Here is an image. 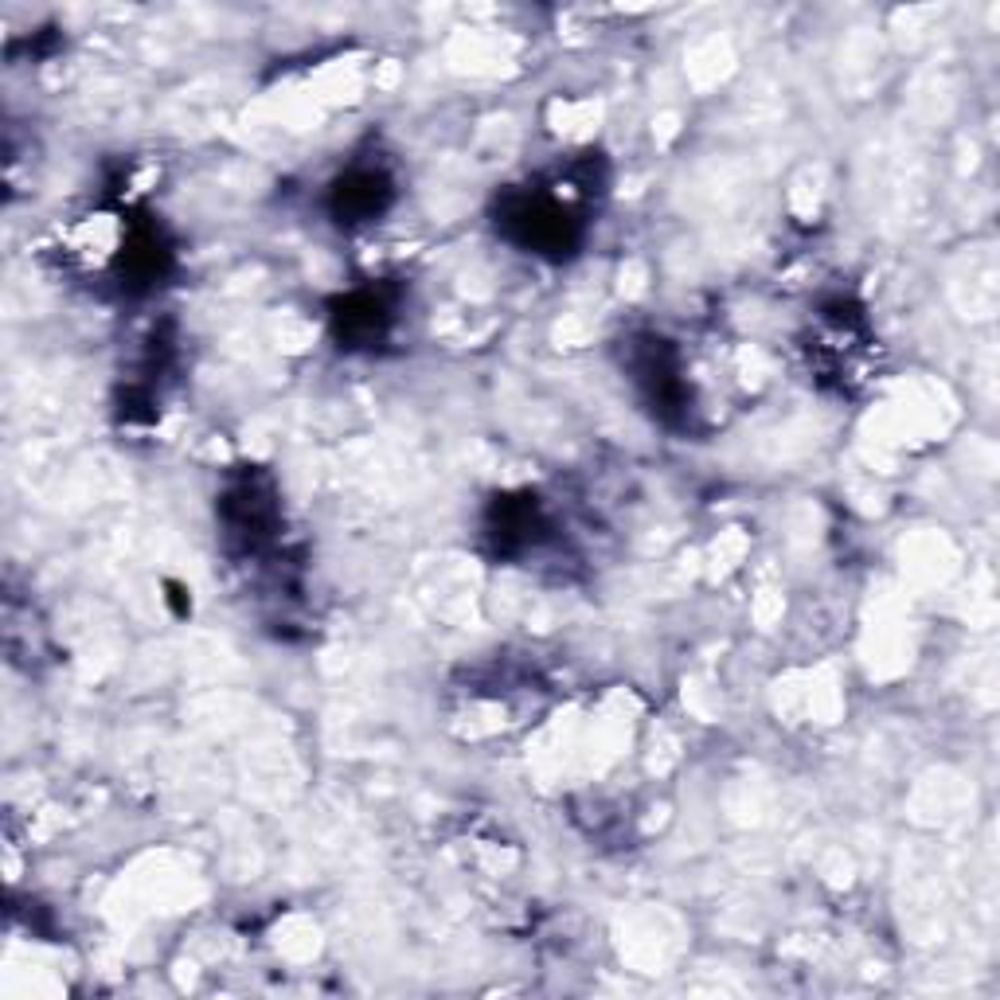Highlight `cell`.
Returning <instances> with one entry per match:
<instances>
[{
  "label": "cell",
  "instance_id": "cell-1",
  "mask_svg": "<svg viewBox=\"0 0 1000 1000\" xmlns=\"http://www.w3.org/2000/svg\"><path fill=\"white\" fill-rule=\"evenodd\" d=\"M384 196H387V185L376 177V172H360L356 177V185L340 188V216H376L379 208H384Z\"/></svg>",
  "mask_w": 1000,
  "mask_h": 1000
}]
</instances>
